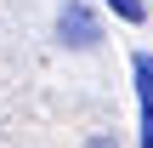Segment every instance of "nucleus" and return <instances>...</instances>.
Returning <instances> with one entry per match:
<instances>
[{
    "mask_svg": "<svg viewBox=\"0 0 153 148\" xmlns=\"http://www.w3.org/2000/svg\"><path fill=\"white\" fill-rule=\"evenodd\" d=\"M108 6H114V17H119V23H142V17H148V6H142V0H108Z\"/></svg>",
    "mask_w": 153,
    "mask_h": 148,
    "instance_id": "7ed1b4c3",
    "label": "nucleus"
},
{
    "mask_svg": "<svg viewBox=\"0 0 153 148\" xmlns=\"http://www.w3.org/2000/svg\"><path fill=\"white\" fill-rule=\"evenodd\" d=\"M131 74H136V103H142L136 148H153V57H148V51H136V57H131Z\"/></svg>",
    "mask_w": 153,
    "mask_h": 148,
    "instance_id": "f03ea898",
    "label": "nucleus"
},
{
    "mask_svg": "<svg viewBox=\"0 0 153 148\" xmlns=\"http://www.w3.org/2000/svg\"><path fill=\"white\" fill-rule=\"evenodd\" d=\"M57 40L74 46V51L102 46V23H97V11H91L85 0H62V6H57Z\"/></svg>",
    "mask_w": 153,
    "mask_h": 148,
    "instance_id": "f257e3e1",
    "label": "nucleus"
}]
</instances>
